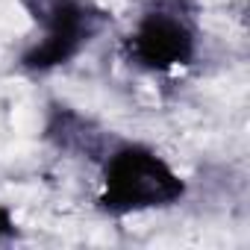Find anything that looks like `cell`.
Returning a JSON list of instances; mask_svg holds the SVG:
<instances>
[{"label":"cell","instance_id":"4","mask_svg":"<svg viewBox=\"0 0 250 250\" xmlns=\"http://www.w3.org/2000/svg\"><path fill=\"white\" fill-rule=\"evenodd\" d=\"M0 235H15V221L6 206H0Z\"/></svg>","mask_w":250,"mask_h":250},{"label":"cell","instance_id":"1","mask_svg":"<svg viewBox=\"0 0 250 250\" xmlns=\"http://www.w3.org/2000/svg\"><path fill=\"white\" fill-rule=\"evenodd\" d=\"M183 194V177L150 147L124 145L106 159L100 206L112 215L162 209L177 203Z\"/></svg>","mask_w":250,"mask_h":250},{"label":"cell","instance_id":"2","mask_svg":"<svg viewBox=\"0 0 250 250\" xmlns=\"http://www.w3.org/2000/svg\"><path fill=\"white\" fill-rule=\"evenodd\" d=\"M36 21L44 27V36L21 62L30 71H50L71 62L91 42L100 27V12L83 0H47L36 9Z\"/></svg>","mask_w":250,"mask_h":250},{"label":"cell","instance_id":"3","mask_svg":"<svg viewBox=\"0 0 250 250\" xmlns=\"http://www.w3.org/2000/svg\"><path fill=\"white\" fill-rule=\"evenodd\" d=\"M130 56L147 71H171L194 56V33L174 12H147L130 36Z\"/></svg>","mask_w":250,"mask_h":250}]
</instances>
